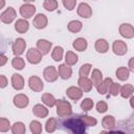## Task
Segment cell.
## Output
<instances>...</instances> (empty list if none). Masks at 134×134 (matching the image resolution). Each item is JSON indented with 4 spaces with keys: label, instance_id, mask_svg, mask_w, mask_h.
<instances>
[{
    "label": "cell",
    "instance_id": "1",
    "mask_svg": "<svg viewBox=\"0 0 134 134\" xmlns=\"http://www.w3.org/2000/svg\"><path fill=\"white\" fill-rule=\"evenodd\" d=\"M64 126L69 129L72 133L74 134H82V133H85L86 131V125L84 122V120L82 119V117H71V118H68L65 122H64Z\"/></svg>",
    "mask_w": 134,
    "mask_h": 134
},
{
    "label": "cell",
    "instance_id": "2",
    "mask_svg": "<svg viewBox=\"0 0 134 134\" xmlns=\"http://www.w3.org/2000/svg\"><path fill=\"white\" fill-rule=\"evenodd\" d=\"M55 108H57V114L60 117H66V116L71 115L72 113L70 103L65 99H57Z\"/></svg>",
    "mask_w": 134,
    "mask_h": 134
},
{
    "label": "cell",
    "instance_id": "3",
    "mask_svg": "<svg viewBox=\"0 0 134 134\" xmlns=\"http://www.w3.org/2000/svg\"><path fill=\"white\" fill-rule=\"evenodd\" d=\"M42 52L38 48H29L26 52V59L30 64H39L42 61Z\"/></svg>",
    "mask_w": 134,
    "mask_h": 134
},
{
    "label": "cell",
    "instance_id": "4",
    "mask_svg": "<svg viewBox=\"0 0 134 134\" xmlns=\"http://www.w3.org/2000/svg\"><path fill=\"white\" fill-rule=\"evenodd\" d=\"M43 76L47 82H55L58 80L59 75V71L54 66H47L44 70H43Z\"/></svg>",
    "mask_w": 134,
    "mask_h": 134
},
{
    "label": "cell",
    "instance_id": "5",
    "mask_svg": "<svg viewBox=\"0 0 134 134\" xmlns=\"http://www.w3.org/2000/svg\"><path fill=\"white\" fill-rule=\"evenodd\" d=\"M26 48V42L24 39L22 38H18L15 40L12 49H13V53L15 54V57H20L22 53H24Z\"/></svg>",
    "mask_w": 134,
    "mask_h": 134
},
{
    "label": "cell",
    "instance_id": "6",
    "mask_svg": "<svg viewBox=\"0 0 134 134\" xmlns=\"http://www.w3.org/2000/svg\"><path fill=\"white\" fill-rule=\"evenodd\" d=\"M16 17H17V14H16L15 8L12 7V6H9V7H7V8L1 14L0 20H1L2 23L9 24V23H12V22L16 19Z\"/></svg>",
    "mask_w": 134,
    "mask_h": 134
},
{
    "label": "cell",
    "instance_id": "7",
    "mask_svg": "<svg viewBox=\"0 0 134 134\" xmlns=\"http://www.w3.org/2000/svg\"><path fill=\"white\" fill-rule=\"evenodd\" d=\"M28 86L35 92H41L44 88V84L42 80L37 75H31L28 79Z\"/></svg>",
    "mask_w": 134,
    "mask_h": 134
},
{
    "label": "cell",
    "instance_id": "8",
    "mask_svg": "<svg viewBox=\"0 0 134 134\" xmlns=\"http://www.w3.org/2000/svg\"><path fill=\"white\" fill-rule=\"evenodd\" d=\"M119 35L126 39L134 38V27L130 23H121L118 28Z\"/></svg>",
    "mask_w": 134,
    "mask_h": 134
},
{
    "label": "cell",
    "instance_id": "9",
    "mask_svg": "<svg viewBox=\"0 0 134 134\" xmlns=\"http://www.w3.org/2000/svg\"><path fill=\"white\" fill-rule=\"evenodd\" d=\"M112 50L116 55H124L128 51V45L121 40H115L112 44Z\"/></svg>",
    "mask_w": 134,
    "mask_h": 134
},
{
    "label": "cell",
    "instance_id": "10",
    "mask_svg": "<svg viewBox=\"0 0 134 134\" xmlns=\"http://www.w3.org/2000/svg\"><path fill=\"white\" fill-rule=\"evenodd\" d=\"M36 14V6L30 3H24L20 6V15L24 19H29Z\"/></svg>",
    "mask_w": 134,
    "mask_h": 134
},
{
    "label": "cell",
    "instance_id": "11",
    "mask_svg": "<svg viewBox=\"0 0 134 134\" xmlns=\"http://www.w3.org/2000/svg\"><path fill=\"white\" fill-rule=\"evenodd\" d=\"M76 12H77V15H79L80 17L85 18V19H88V18H90V17L92 16V8H91V6H90L88 3H86V2L80 3L79 6H77Z\"/></svg>",
    "mask_w": 134,
    "mask_h": 134
},
{
    "label": "cell",
    "instance_id": "12",
    "mask_svg": "<svg viewBox=\"0 0 134 134\" xmlns=\"http://www.w3.org/2000/svg\"><path fill=\"white\" fill-rule=\"evenodd\" d=\"M13 103L14 105L17 107V108H20V109H23V108H26L29 104V98L27 95L25 94H22V93H19L17 95L14 96L13 98Z\"/></svg>",
    "mask_w": 134,
    "mask_h": 134
},
{
    "label": "cell",
    "instance_id": "13",
    "mask_svg": "<svg viewBox=\"0 0 134 134\" xmlns=\"http://www.w3.org/2000/svg\"><path fill=\"white\" fill-rule=\"evenodd\" d=\"M66 95L72 99V100H79L80 98H82L83 96V91L80 87H75V86H71L69 88H67L66 90Z\"/></svg>",
    "mask_w": 134,
    "mask_h": 134
},
{
    "label": "cell",
    "instance_id": "14",
    "mask_svg": "<svg viewBox=\"0 0 134 134\" xmlns=\"http://www.w3.org/2000/svg\"><path fill=\"white\" fill-rule=\"evenodd\" d=\"M34 26L37 28V29H43L47 26V23H48V19L47 17L44 15V14H38L35 18H34Z\"/></svg>",
    "mask_w": 134,
    "mask_h": 134
},
{
    "label": "cell",
    "instance_id": "15",
    "mask_svg": "<svg viewBox=\"0 0 134 134\" xmlns=\"http://www.w3.org/2000/svg\"><path fill=\"white\" fill-rule=\"evenodd\" d=\"M77 84H79V87L82 89L83 92H89L92 89V87L94 86L92 81L90 79H88V76H80Z\"/></svg>",
    "mask_w": 134,
    "mask_h": 134
},
{
    "label": "cell",
    "instance_id": "16",
    "mask_svg": "<svg viewBox=\"0 0 134 134\" xmlns=\"http://www.w3.org/2000/svg\"><path fill=\"white\" fill-rule=\"evenodd\" d=\"M51 46H52V43L48 40H45V39H40L37 41V48L42 52V54H47L50 49H51Z\"/></svg>",
    "mask_w": 134,
    "mask_h": 134
},
{
    "label": "cell",
    "instance_id": "17",
    "mask_svg": "<svg viewBox=\"0 0 134 134\" xmlns=\"http://www.w3.org/2000/svg\"><path fill=\"white\" fill-rule=\"evenodd\" d=\"M58 71H59V75L61 79L63 80H68L71 77L72 75V69L71 67L68 65V64H61L58 68Z\"/></svg>",
    "mask_w": 134,
    "mask_h": 134
},
{
    "label": "cell",
    "instance_id": "18",
    "mask_svg": "<svg viewBox=\"0 0 134 134\" xmlns=\"http://www.w3.org/2000/svg\"><path fill=\"white\" fill-rule=\"evenodd\" d=\"M15 29L19 34H25L29 29V23L27 19H18L15 23Z\"/></svg>",
    "mask_w": 134,
    "mask_h": 134
},
{
    "label": "cell",
    "instance_id": "19",
    "mask_svg": "<svg viewBox=\"0 0 134 134\" xmlns=\"http://www.w3.org/2000/svg\"><path fill=\"white\" fill-rule=\"evenodd\" d=\"M12 86L15 90H21L24 88V79L21 74L14 73L12 75Z\"/></svg>",
    "mask_w": 134,
    "mask_h": 134
},
{
    "label": "cell",
    "instance_id": "20",
    "mask_svg": "<svg viewBox=\"0 0 134 134\" xmlns=\"http://www.w3.org/2000/svg\"><path fill=\"white\" fill-rule=\"evenodd\" d=\"M32 114L39 118H44L48 115V109L41 104H37L32 107Z\"/></svg>",
    "mask_w": 134,
    "mask_h": 134
},
{
    "label": "cell",
    "instance_id": "21",
    "mask_svg": "<svg viewBox=\"0 0 134 134\" xmlns=\"http://www.w3.org/2000/svg\"><path fill=\"white\" fill-rule=\"evenodd\" d=\"M112 83H113V81H112L111 77H107V79L103 80V82L96 87L97 92L99 94H103V95L106 94L107 92H109V89H110V86H111Z\"/></svg>",
    "mask_w": 134,
    "mask_h": 134
},
{
    "label": "cell",
    "instance_id": "22",
    "mask_svg": "<svg viewBox=\"0 0 134 134\" xmlns=\"http://www.w3.org/2000/svg\"><path fill=\"white\" fill-rule=\"evenodd\" d=\"M95 50L99 53H106L109 50V44L105 39H97L95 41Z\"/></svg>",
    "mask_w": 134,
    "mask_h": 134
},
{
    "label": "cell",
    "instance_id": "23",
    "mask_svg": "<svg viewBox=\"0 0 134 134\" xmlns=\"http://www.w3.org/2000/svg\"><path fill=\"white\" fill-rule=\"evenodd\" d=\"M115 75L119 81H127L130 75V69L125 66L118 67L115 71Z\"/></svg>",
    "mask_w": 134,
    "mask_h": 134
},
{
    "label": "cell",
    "instance_id": "24",
    "mask_svg": "<svg viewBox=\"0 0 134 134\" xmlns=\"http://www.w3.org/2000/svg\"><path fill=\"white\" fill-rule=\"evenodd\" d=\"M87 46H88V43L84 38H77L72 43V47L76 51H85L87 49Z\"/></svg>",
    "mask_w": 134,
    "mask_h": 134
},
{
    "label": "cell",
    "instance_id": "25",
    "mask_svg": "<svg viewBox=\"0 0 134 134\" xmlns=\"http://www.w3.org/2000/svg\"><path fill=\"white\" fill-rule=\"evenodd\" d=\"M119 94L124 98H129V97H131L134 94V87L131 84H126V85L121 86Z\"/></svg>",
    "mask_w": 134,
    "mask_h": 134
},
{
    "label": "cell",
    "instance_id": "26",
    "mask_svg": "<svg viewBox=\"0 0 134 134\" xmlns=\"http://www.w3.org/2000/svg\"><path fill=\"white\" fill-rule=\"evenodd\" d=\"M67 28H68V30H69L70 32L76 34V32H79V31L82 30V28H83V23H82L81 21H79V20H72V21H70V22L68 23Z\"/></svg>",
    "mask_w": 134,
    "mask_h": 134
},
{
    "label": "cell",
    "instance_id": "27",
    "mask_svg": "<svg viewBox=\"0 0 134 134\" xmlns=\"http://www.w3.org/2000/svg\"><path fill=\"white\" fill-rule=\"evenodd\" d=\"M91 81L95 87H97L102 82H103V73L99 69H93L91 73Z\"/></svg>",
    "mask_w": 134,
    "mask_h": 134
},
{
    "label": "cell",
    "instance_id": "28",
    "mask_svg": "<svg viewBox=\"0 0 134 134\" xmlns=\"http://www.w3.org/2000/svg\"><path fill=\"white\" fill-rule=\"evenodd\" d=\"M102 125L105 129H108V130H111L115 127V118L114 116L112 115H106L104 116L103 120H102Z\"/></svg>",
    "mask_w": 134,
    "mask_h": 134
},
{
    "label": "cell",
    "instance_id": "29",
    "mask_svg": "<svg viewBox=\"0 0 134 134\" xmlns=\"http://www.w3.org/2000/svg\"><path fill=\"white\" fill-rule=\"evenodd\" d=\"M41 99H42V102H43L44 105H46L47 107H50V108L53 107V106H55V103H57V99L50 93H44V94H42Z\"/></svg>",
    "mask_w": 134,
    "mask_h": 134
},
{
    "label": "cell",
    "instance_id": "30",
    "mask_svg": "<svg viewBox=\"0 0 134 134\" xmlns=\"http://www.w3.org/2000/svg\"><path fill=\"white\" fill-rule=\"evenodd\" d=\"M10 131H12L13 134H25L26 128H25V125L22 121H16L12 126Z\"/></svg>",
    "mask_w": 134,
    "mask_h": 134
},
{
    "label": "cell",
    "instance_id": "31",
    "mask_svg": "<svg viewBox=\"0 0 134 134\" xmlns=\"http://www.w3.org/2000/svg\"><path fill=\"white\" fill-rule=\"evenodd\" d=\"M79 61V57L76 53H74L73 51H67L65 54V63L68 64L69 66H73L77 63Z\"/></svg>",
    "mask_w": 134,
    "mask_h": 134
},
{
    "label": "cell",
    "instance_id": "32",
    "mask_svg": "<svg viewBox=\"0 0 134 134\" xmlns=\"http://www.w3.org/2000/svg\"><path fill=\"white\" fill-rule=\"evenodd\" d=\"M63 55H64V49H63V47H61V46H55V47L52 49L51 58L53 59V61L60 62V61L63 59Z\"/></svg>",
    "mask_w": 134,
    "mask_h": 134
},
{
    "label": "cell",
    "instance_id": "33",
    "mask_svg": "<svg viewBox=\"0 0 134 134\" xmlns=\"http://www.w3.org/2000/svg\"><path fill=\"white\" fill-rule=\"evenodd\" d=\"M57 127H58V121L55 118L53 117H50L49 119H47L46 124H45V130L46 132L48 133H52L57 130Z\"/></svg>",
    "mask_w": 134,
    "mask_h": 134
},
{
    "label": "cell",
    "instance_id": "34",
    "mask_svg": "<svg viewBox=\"0 0 134 134\" xmlns=\"http://www.w3.org/2000/svg\"><path fill=\"white\" fill-rule=\"evenodd\" d=\"M12 66L17 70H22L25 67V61L21 57H15L12 60Z\"/></svg>",
    "mask_w": 134,
    "mask_h": 134
},
{
    "label": "cell",
    "instance_id": "35",
    "mask_svg": "<svg viewBox=\"0 0 134 134\" xmlns=\"http://www.w3.org/2000/svg\"><path fill=\"white\" fill-rule=\"evenodd\" d=\"M58 1L57 0H44L43 7L48 12H53L58 8Z\"/></svg>",
    "mask_w": 134,
    "mask_h": 134
},
{
    "label": "cell",
    "instance_id": "36",
    "mask_svg": "<svg viewBox=\"0 0 134 134\" xmlns=\"http://www.w3.org/2000/svg\"><path fill=\"white\" fill-rule=\"evenodd\" d=\"M93 106H94V103H93V100H92L91 98H89V97L84 98V99L82 100V103H81V109H82L83 111H85V112L90 111V110L93 108Z\"/></svg>",
    "mask_w": 134,
    "mask_h": 134
},
{
    "label": "cell",
    "instance_id": "37",
    "mask_svg": "<svg viewBox=\"0 0 134 134\" xmlns=\"http://www.w3.org/2000/svg\"><path fill=\"white\" fill-rule=\"evenodd\" d=\"M29 129H30V132L34 133V134H40L42 133V125L40 121L38 120H32L30 121L29 124Z\"/></svg>",
    "mask_w": 134,
    "mask_h": 134
},
{
    "label": "cell",
    "instance_id": "38",
    "mask_svg": "<svg viewBox=\"0 0 134 134\" xmlns=\"http://www.w3.org/2000/svg\"><path fill=\"white\" fill-rule=\"evenodd\" d=\"M91 69H92V65H91V64H89V63L83 64V65L80 67V70H79L80 76H88V74L90 73Z\"/></svg>",
    "mask_w": 134,
    "mask_h": 134
},
{
    "label": "cell",
    "instance_id": "39",
    "mask_svg": "<svg viewBox=\"0 0 134 134\" xmlns=\"http://www.w3.org/2000/svg\"><path fill=\"white\" fill-rule=\"evenodd\" d=\"M10 128H12V126H10L9 120L5 117H1L0 118V132H2V133L7 132Z\"/></svg>",
    "mask_w": 134,
    "mask_h": 134
},
{
    "label": "cell",
    "instance_id": "40",
    "mask_svg": "<svg viewBox=\"0 0 134 134\" xmlns=\"http://www.w3.org/2000/svg\"><path fill=\"white\" fill-rule=\"evenodd\" d=\"M120 88L121 86L118 84V83H112L111 86H110V89H109V93L113 96H117L119 93H120Z\"/></svg>",
    "mask_w": 134,
    "mask_h": 134
},
{
    "label": "cell",
    "instance_id": "41",
    "mask_svg": "<svg viewBox=\"0 0 134 134\" xmlns=\"http://www.w3.org/2000/svg\"><path fill=\"white\" fill-rule=\"evenodd\" d=\"M81 117H82V119L84 120V122H85V125L87 127H94L97 124V120L94 117H92V116L84 115V116H81Z\"/></svg>",
    "mask_w": 134,
    "mask_h": 134
},
{
    "label": "cell",
    "instance_id": "42",
    "mask_svg": "<svg viewBox=\"0 0 134 134\" xmlns=\"http://www.w3.org/2000/svg\"><path fill=\"white\" fill-rule=\"evenodd\" d=\"M62 3L67 10H73L76 5V0H62Z\"/></svg>",
    "mask_w": 134,
    "mask_h": 134
},
{
    "label": "cell",
    "instance_id": "43",
    "mask_svg": "<svg viewBox=\"0 0 134 134\" xmlns=\"http://www.w3.org/2000/svg\"><path fill=\"white\" fill-rule=\"evenodd\" d=\"M107 110H108V105H107L106 102L99 100V102L96 104V111H97L98 113H105Z\"/></svg>",
    "mask_w": 134,
    "mask_h": 134
},
{
    "label": "cell",
    "instance_id": "44",
    "mask_svg": "<svg viewBox=\"0 0 134 134\" xmlns=\"http://www.w3.org/2000/svg\"><path fill=\"white\" fill-rule=\"evenodd\" d=\"M6 86H7V79L4 74H1V76H0V87L5 88Z\"/></svg>",
    "mask_w": 134,
    "mask_h": 134
},
{
    "label": "cell",
    "instance_id": "45",
    "mask_svg": "<svg viewBox=\"0 0 134 134\" xmlns=\"http://www.w3.org/2000/svg\"><path fill=\"white\" fill-rule=\"evenodd\" d=\"M128 68L130 69V71L134 72V58H131L129 60V63H128Z\"/></svg>",
    "mask_w": 134,
    "mask_h": 134
},
{
    "label": "cell",
    "instance_id": "46",
    "mask_svg": "<svg viewBox=\"0 0 134 134\" xmlns=\"http://www.w3.org/2000/svg\"><path fill=\"white\" fill-rule=\"evenodd\" d=\"M6 62H7V58L4 54H1L0 55V66H4Z\"/></svg>",
    "mask_w": 134,
    "mask_h": 134
},
{
    "label": "cell",
    "instance_id": "47",
    "mask_svg": "<svg viewBox=\"0 0 134 134\" xmlns=\"http://www.w3.org/2000/svg\"><path fill=\"white\" fill-rule=\"evenodd\" d=\"M130 106L132 107V109H134V94L130 97Z\"/></svg>",
    "mask_w": 134,
    "mask_h": 134
},
{
    "label": "cell",
    "instance_id": "48",
    "mask_svg": "<svg viewBox=\"0 0 134 134\" xmlns=\"http://www.w3.org/2000/svg\"><path fill=\"white\" fill-rule=\"evenodd\" d=\"M25 3H30V2H34V1H36V0H23Z\"/></svg>",
    "mask_w": 134,
    "mask_h": 134
},
{
    "label": "cell",
    "instance_id": "49",
    "mask_svg": "<svg viewBox=\"0 0 134 134\" xmlns=\"http://www.w3.org/2000/svg\"><path fill=\"white\" fill-rule=\"evenodd\" d=\"M0 1H1V6H0V7L2 8V7L4 6V3H5V2H4V0H0Z\"/></svg>",
    "mask_w": 134,
    "mask_h": 134
}]
</instances>
